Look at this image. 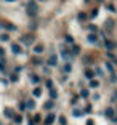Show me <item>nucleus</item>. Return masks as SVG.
I'll use <instances>...</instances> for the list:
<instances>
[{
  "mask_svg": "<svg viewBox=\"0 0 117 125\" xmlns=\"http://www.w3.org/2000/svg\"><path fill=\"white\" fill-rule=\"evenodd\" d=\"M56 62H58L56 56H55V55H53V56H50V59H48V64H50V66H56Z\"/></svg>",
  "mask_w": 117,
  "mask_h": 125,
  "instance_id": "2eb2a0df",
  "label": "nucleus"
},
{
  "mask_svg": "<svg viewBox=\"0 0 117 125\" xmlns=\"http://www.w3.org/2000/svg\"><path fill=\"white\" fill-rule=\"evenodd\" d=\"M26 104H27V109H35V101H34V99H27V101H26Z\"/></svg>",
  "mask_w": 117,
  "mask_h": 125,
  "instance_id": "9b49d317",
  "label": "nucleus"
},
{
  "mask_svg": "<svg viewBox=\"0 0 117 125\" xmlns=\"http://www.w3.org/2000/svg\"><path fill=\"white\" fill-rule=\"evenodd\" d=\"M96 40H98V39H96V35H95V34H90V35H88V42H92V43H95Z\"/></svg>",
  "mask_w": 117,
  "mask_h": 125,
  "instance_id": "a878e982",
  "label": "nucleus"
},
{
  "mask_svg": "<svg viewBox=\"0 0 117 125\" xmlns=\"http://www.w3.org/2000/svg\"><path fill=\"white\" fill-rule=\"evenodd\" d=\"M77 18H79V21H85V19H87V15H85L84 11H80V13L77 15Z\"/></svg>",
  "mask_w": 117,
  "mask_h": 125,
  "instance_id": "b1692460",
  "label": "nucleus"
},
{
  "mask_svg": "<svg viewBox=\"0 0 117 125\" xmlns=\"http://www.w3.org/2000/svg\"><path fill=\"white\" fill-rule=\"evenodd\" d=\"M0 59H5V52H3L2 47H0Z\"/></svg>",
  "mask_w": 117,
  "mask_h": 125,
  "instance_id": "f704fd0d",
  "label": "nucleus"
},
{
  "mask_svg": "<svg viewBox=\"0 0 117 125\" xmlns=\"http://www.w3.org/2000/svg\"><path fill=\"white\" fill-rule=\"evenodd\" d=\"M53 107H55V101H53V99H48L47 103L43 104V109H45V111H51Z\"/></svg>",
  "mask_w": 117,
  "mask_h": 125,
  "instance_id": "423d86ee",
  "label": "nucleus"
},
{
  "mask_svg": "<svg viewBox=\"0 0 117 125\" xmlns=\"http://www.w3.org/2000/svg\"><path fill=\"white\" fill-rule=\"evenodd\" d=\"M107 10H109V11H116V8H114L112 5H107Z\"/></svg>",
  "mask_w": 117,
  "mask_h": 125,
  "instance_id": "c03bdc74",
  "label": "nucleus"
},
{
  "mask_svg": "<svg viewBox=\"0 0 117 125\" xmlns=\"http://www.w3.org/2000/svg\"><path fill=\"white\" fill-rule=\"evenodd\" d=\"M106 48L111 52V50H114V48H116V43H112V42H109V40H107V42H106Z\"/></svg>",
  "mask_w": 117,
  "mask_h": 125,
  "instance_id": "4be33fe9",
  "label": "nucleus"
},
{
  "mask_svg": "<svg viewBox=\"0 0 117 125\" xmlns=\"http://www.w3.org/2000/svg\"><path fill=\"white\" fill-rule=\"evenodd\" d=\"M85 2H90V0H85Z\"/></svg>",
  "mask_w": 117,
  "mask_h": 125,
  "instance_id": "de8ad7c7",
  "label": "nucleus"
},
{
  "mask_svg": "<svg viewBox=\"0 0 117 125\" xmlns=\"http://www.w3.org/2000/svg\"><path fill=\"white\" fill-rule=\"evenodd\" d=\"M107 56H109V59H114V62H116V61H117V59H116V56H114V55H112V53H111V52H109V53H107Z\"/></svg>",
  "mask_w": 117,
  "mask_h": 125,
  "instance_id": "ea45409f",
  "label": "nucleus"
},
{
  "mask_svg": "<svg viewBox=\"0 0 117 125\" xmlns=\"http://www.w3.org/2000/svg\"><path fill=\"white\" fill-rule=\"evenodd\" d=\"M11 52H13V53H16V55H21V52H22V50H21V47H19L18 43H11Z\"/></svg>",
  "mask_w": 117,
  "mask_h": 125,
  "instance_id": "0eeeda50",
  "label": "nucleus"
},
{
  "mask_svg": "<svg viewBox=\"0 0 117 125\" xmlns=\"http://www.w3.org/2000/svg\"><path fill=\"white\" fill-rule=\"evenodd\" d=\"M0 72H5V59H0Z\"/></svg>",
  "mask_w": 117,
  "mask_h": 125,
  "instance_id": "bb28decb",
  "label": "nucleus"
},
{
  "mask_svg": "<svg viewBox=\"0 0 117 125\" xmlns=\"http://www.w3.org/2000/svg\"><path fill=\"white\" fill-rule=\"evenodd\" d=\"M66 40L69 42V43H74V40H72V37H71V35H66Z\"/></svg>",
  "mask_w": 117,
  "mask_h": 125,
  "instance_id": "a19ab883",
  "label": "nucleus"
},
{
  "mask_svg": "<svg viewBox=\"0 0 117 125\" xmlns=\"http://www.w3.org/2000/svg\"><path fill=\"white\" fill-rule=\"evenodd\" d=\"M32 39H34L32 35H26V37H22L21 40H22V42H32Z\"/></svg>",
  "mask_w": 117,
  "mask_h": 125,
  "instance_id": "c85d7f7f",
  "label": "nucleus"
},
{
  "mask_svg": "<svg viewBox=\"0 0 117 125\" xmlns=\"http://www.w3.org/2000/svg\"><path fill=\"white\" fill-rule=\"evenodd\" d=\"M116 114H117V112H116V109H114V107H106V111H104V115H106L107 119H112Z\"/></svg>",
  "mask_w": 117,
  "mask_h": 125,
  "instance_id": "7ed1b4c3",
  "label": "nucleus"
},
{
  "mask_svg": "<svg viewBox=\"0 0 117 125\" xmlns=\"http://www.w3.org/2000/svg\"><path fill=\"white\" fill-rule=\"evenodd\" d=\"M8 2H13V0H8Z\"/></svg>",
  "mask_w": 117,
  "mask_h": 125,
  "instance_id": "09e8293b",
  "label": "nucleus"
},
{
  "mask_svg": "<svg viewBox=\"0 0 117 125\" xmlns=\"http://www.w3.org/2000/svg\"><path fill=\"white\" fill-rule=\"evenodd\" d=\"M106 67H107V71H109L111 74H114V66L111 64V62H106Z\"/></svg>",
  "mask_w": 117,
  "mask_h": 125,
  "instance_id": "cd10ccee",
  "label": "nucleus"
},
{
  "mask_svg": "<svg viewBox=\"0 0 117 125\" xmlns=\"http://www.w3.org/2000/svg\"><path fill=\"white\" fill-rule=\"evenodd\" d=\"M55 120H56V114L55 112H48L47 117H45V125H51Z\"/></svg>",
  "mask_w": 117,
  "mask_h": 125,
  "instance_id": "f03ea898",
  "label": "nucleus"
},
{
  "mask_svg": "<svg viewBox=\"0 0 117 125\" xmlns=\"http://www.w3.org/2000/svg\"><path fill=\"white\" fill-rule=\"evenodd\" d=\"M10 80L11 82H18V75H16V74H11V75H10Z\"/></svg>",
  "mask_w": 117,
  "mask_h": 125,
  "instance_id": "2f4dec72",
  "label": "nucleus"
},
{
  "mask_svg": "<svg viewBox=\"0 0 117 125\" xmlns=\"http://www.w3.org/2000/svg\"><path fill=\"white\" fill-rule=\"evenodd\" d=\"M111 82H112V83H117V77L114 74H111Z\"/></svg>",
  "mask_w": 117,
  "mask_h": 125,
  "instance_id": "c9c22d12",
  "label": "nucleus"
},
{
  "mask_svg": "<svg viewBox=\"0 0 117 125\" xmlns=\"http://www.w3.org/2000/svg\"><path fill=\"white\" fill-rule=\"evenodd\" d=\"M0 26H2V24H0Z\"/></svg>",
  "mask_w": 117,
  "mask_h": 125,
  "instance_id": "603ef678",
  "label": "nucleus"
},
{
  "mask_svg": "<svg viewBox=\"0 0 117 125\" xmlns=\"http://www.w3.org/2000/svg\"><path fill=\"white\" fill-rule=\"evenodd\" d=\"M72 115H74V117H82V115H84V111L74 107V109H72Z\"/></svg>",
  "mask_w": 117,
  "mask_h": 125,
  "instance_id": "1a4fd4ad",
  "label": "nucleus"
},
{
  "mask_svg": "<svg viewBox=\"0 0 117 125\" xmlns=\"http://www.w3.org/2000/svg\"><path fill=\"white\" fill-rule=\"evenodd\" d=\"M27 125H35V122H34V119H29V122H27Z\"/></svg>",
  "mask_w": 117,
  "mask_h": 125,
  "instance_id": "a18cd8bd",
  "label": "nucleus"
},
{
  "mask_svg": "<svg viewBox=\"0 0 117 125\" xmlns=\"http://www.w3.org/2000/svg\"><path fill=\"white\" fill-rule=\"evenodd\" d=\"M116 101H117V92H116V95L111 98V103H116Z\"/></svg>",
  "mask_w": 117,
  "mask_h": 125,
  "instance_id": "79ce46f5",
  "label": "nucleus"
},
{
  "mask_svg": "<svg viewBox=\"0 0 117 125\" xmlns=\"http://www.w3.org/2000/svg\"><path fill=\"white\" fill-rule=\"evenodd\" d=\"M3 115L7 119H13V117H15V112H13L10 107H5V109H3Z\"/></svg>",
  "mask_w": 117,
  "mask_h": 125,
  "instance_id": "39448f33",
  "label": "nucleus"
},
{
  "mask_svg": "<svg viewBox=\"0 0 117 125\" xmlns=\"http://www.w3.org/2000/svg\"><path fill=\"white\" fill-rule=\"evenodd\" d=\"M34 52L35 53H42L43 52V45H37V47H34Z\"/></svg>",
  "mask_w": 117,
  "mask_h": 125,
  "instance_id": "393cba45",
  "label": "nucleus"
},
{
  "mask_svg": "<svg viewBox=\"0 0 117 125\" xmlns=\"http://www.w3.org/2000/svg\"><path fill=\"white\" fill-rule=\"evenodd\" d=\"M31 80H32V83H39V82H40V77L35 75V74H31Z\"/></svg>",
  "mask_w": 117,
  "mask_h": 125,
  "instance_id": "a211bd4d",
  "label": "nucleus"
},
{
  "mask_svg": "<svg viewBox=\"0 0 117 125\" xmlns=\"http://www.w3.org/2000/svg\"><path fill=\"white\" fill-rule=\"evenodd\" d=\"M13 122H15L16 125H19V124L22 122V115H21V114H16L15 117H13Z\"/></svg>",
  "mask_w": 117,
  "mask_h": 125,
  "instance_id": "4468645a",
  "label": "nucleus"
},
{
  "mask_svg": "<svg viewBox=\"0 0 117 125\" xmlns=\"http://www.w3.org/2000/svg\"><path fill=\"white\" fill-rule=\"evenodd\" d=\"M84 75L87 79H93V77H95V72H93V71H90V69H85L84 71Z\"/></svg>",
  "mask_w": 117,
  "mask_h": 125,
  "instance_id": "9d476101",
  "label": "nucleus"
},
{
  "mask_svg": "<svg viewBox=\"0 0 117 125\" xmlns=\"http://www.w3.org/2000/svg\"><path fill=\"white\" fill-rule=\"evenodd\" d=\"M88 29L92 31V32H96V26H93V24H90V26H88Z\"/></svg>",
  "mask_w": 117,
  "mask_h": 125,
  "instance_id": "58836bf2",
  "label": "nucleus"
},
{
  "mask_svg": "<svg viewBox=\"0 0 117 125\" xmlns=\"http://www.w3.org/2000/svg\"><path fill=\"white\" fill-rule=\"evenodd\" d=\"M98 2H103V0H98Z\"/></svg>",
  "mask_w": 117,
  "mask_h": 125,
  "instance_id": "8fccbe9b",
  "label": "nucleus"
},
{
  "mask_svg": "<svg viewBox=\"0 0 117 125\" xmlns=\"http://www.w3.org/2000/svg\"><path fill=\"white\" fill-rule=\"evenodd\" d=\"M0 40L2 42H8V35L7 34H0Z\"/></svg>",
  "mask_w": 117,
  "mask_h": 125,
  "instance_id": "7c9ffc66",
  "label": "nucleus"
},
{
  "mask_svg": "<svg viewBox=\"0 0 117 125\" xmlns=\"http://www.w3.org/2000/svg\"><path fill=\"white\" fill-rule=\"evenodd\" d=\"M34 122H35V124H39V122H40L42 120V117H40V114H35V115H34Z\"/></svg>",
  "mask_w": 117,
  "mask_h": 125,
  "instance_id": "c756f323",
  "label": "nucleus"
},
{
  "mask_svg": "<svg viewBox=\"0 0 117 125\" xmlns=\"http://www.w3.org/2000/svg\"><path fill=\"white\" fill-rule=\"evenodd\" d=\"M40 95H42V88H40V87L34 88V92H32V96H34V98H39Z\"/></svg>",
  "mask_w": 117,
  "mask_h": 125,
  "instance_id": "ddd939ff",
  "label": "nucleus"
},
{
  "mask_svg": "<svg viewBox=\"0 0 117 125\" xmlns=\"http://www.w3.org/2000/svg\"><path fill=\"white\" fill-rule=\"evenodd\" d=\"M109 120H111V122H112V124H117V114H116V115H114V117H112V119H109Z\"/></svg>",
  "mask_w": 117,
  "mask_h": 125,
  "instance_id": "37998d69",
  "label": "nucleus"
},
{
  "mask_svg": "<svg viewBox=\"0 0 117 125\" xmlns=\"http://www.w3.org/2000/svg\"><path fill=\"white\" fill-rule=\"evenodd\" d=\"M58 120H59V124H61V125H67V119L64 117V115H59Z\"/></svg>",
  "mask_w": 117,
  "mask_h": 125,
  "instance_id": "412c9836",
  "label": "nucleus"
},
{
  "mask_svg": "<svg viewBox=\"0 0 117 125\" xmlns=\"http://www.w3.org/2000/svg\"><path fill=\"white\" fill-rule=\"evenodd\" d=\"M80 96H82V98H88V96H90V92H88L87 88H84V90L80 92Z\"/></svg>",
  "mask_w": 117,
  "mask_h": 125,
  "instance_id": "5701e85b",
  "label": "nucleus"
},
{
  "mask_svg": "<svg viewBox=\"0 0 117 125\" xmlns=\"http://www.w3.org/2000/svg\"><path fill=\"white\" fill-rule=\"evenodd\" d=\"M92 111H93V106H92V104H90V103H88L87 106L84 107V114H90Z\"/></svg>",
  "mask_w": 117,
  "mask_h": 125,
  "instance_id": "dca6fc26",
  "label": "nucleus"
},
{
  "mask_svg": "<svg viewBox=\"0 0 117 125\" xmlns=\"http://www.w3.org/2000/svg\"><path fill=\"white\" fill-rule=\"evenodd\" d=\"M90 87H92V88H98V87H99V82L95 80V79H92V80H90Z\"/></svg>",
  "mask_w": 117,
  "mask_h": 125,
  "instance_id": "6ab92c4d",
  "label": "nucleus"
},
{
  "mask_svg": "<svg viewBox=\"0 0 117 125\" xmlns=\"http://www.w3.org/2000/svg\"><path fill=\"white\" fill-rule=\"evenodd\" d=\"M77 101H79V96H72V99H71V104H77Z\"/></svg>",
  "mask_w": 117,
  "mask_h": 125,
  "instance_id": "473e14b6",
  "label": "nucleus"
},
{
  "mask_svg": "<svg viewBox=\"0 0 117 125\" xmlns=\"http://www.w3.org/2000/svg\"><path fill=\"white\" fill-rule=\"evenodd\" d=\"M0 24H2L7 31H16V26L11 24V22H8V21H0Z\"/></svg>",
  "mask_w": 117,
  "mask_h": 125,
  "instance_id": "20e7f679",
  "label": "nucleus"
},
{
  "mask_svg": "<svg viewBox=\"0 0 117 125\" xmlns=\"http://www.w3.org/2000/svg\"><path fill=\"white\" fill-rule=\"evenodd\" d=\"M37 11H39V7H37L35 2H29V3L26 5V13H27V16L34 18V16L37 15Z\"/></svg>",
  "mask_w": 117,
  "mask_h": 125,
  "instance_id": "f257e3e1",
  "label": "nucleus"
},
{
  "mask_svg": "<svg viewBox=\"0 0 117 125\" xmlns=\"http://www.w3.org/2000/svg\"><path fill=\"white\" fill-rule=\"evenodd\" d=\"M96 15H98V10H93V11H92V16H93V18H95Z\"/></svg>",
  "mask_w": 117,
  "mask_h": 125,
  "instance_id": "49530a36",
  "label": "nucleus"
},
{
  "mask_svg": "<svg viewBox=\"0 0 117 125\" xmlns=\"http://www.w3.org/2000/svg\"><path fill=\"white\" fill-rule=\"evenodd\" d=\"M64 72H66V74L71 72V64H66V66H64Z\"/></svg>",
  "mask_w": 117,
  "mask_h": 125,
  "instance_id": "72a5a7b5",
  "label": "nucleus"
},
{
  "mask_svg": "<svg viewBox=\"0 0 117 125\" xmlns=\"http://www.w3.org/2000/svg\"><path fill=\"white\" fill-rule=\"evenodd\" d=\"M85 125H95V120H93V119H88V120L85 122Z\"/></svg>",
  "mask_w": 117,
  "mask_h": 125,
  "instance_id": "e433bc0d",
  "label": "nucleus"
},
{
  "mask_svg": "<svg viewBox=\"0 0 117 125\" xmlns=\"http://www.w3.org/2000/svg\"><path fill=\"white\" fill-rule=\"evenodd\" d=\"M45 87H47L48 90H51V88H55V87H53V80H51V79H48V80L45 82Z\"/></svg>",
  "mask_w": 117,
  "mask_h": 125,
  "instance_id": "aec40b11",
  "label": "nucleus"
},
{
  "mask_svg": "<svg viewBox=\"0 0 117 125\" xmlns=\"http://www.w3.org/2000/svg\"><path fill=\"white\" fill-rule=\"evenodd\" d=\"M116 112H117V107H116Z\"/></svg>",
  "mask_w": 117,
  "mask_h": 125,
  "instance_id": "3c124183",
  "label": "nucleus"
},
{
  "mask_svg": "<svg viewBox=\"0 0 117 125\" xmlns=\"http://www.w3.org/2000/svg\"><path fill=\"white\" fill-rule=\"evenodd\" d=\"M18 107H19V111H21V112H24V111L27 109V104H26V101H21V103L18 104Z\"/></svg>",
  "mask_w": 117,
  "mask_h": 125,
  "instance_id": "f3484780",
  "label": "nucleus"
},
{
  "mask_svg": "<svg viewBox=\"0 0 117 125\" xmlns=\"http://www.w3.org/2000/svg\"><path fill=\"white\" fill-rule=\"evenodd\" d=\"M61 55H63V58H71V52L67 50V48H64V47H61Z\"/></svg>",
  "mask_w": 117,
  "mask_h": 125,
  "instance_id": "6e6552de",
  "label": "nucleus"
},
{
  "mask_svg": "<svg viewBox=\"0 0 117 125\" xmlns=\"http://www.w3.org/2000/svg\"><path fill=\"white\" fill-rule=\"evenodd\" d=\"M48 92H50V99H53V101H55V99L58 98V92H56L55 88H51V90H48Z\"/></svg>",
  "mask_w": 117,
  "mask_h": 125,
  "instance_id": "f8f14e48",
  "label": "nucleus"
},
{
  "mask_svg": "<svg viewBox=\"0 0 117 125\" xmlns=\"http://www.w3.org/2000/svg\"><path fill=\"white\" fill-rule=\"evenodd\" d=\"M72 52L74 53H79V52H80V48L77 47V45H74V47H72Z\"/></svg>",
  "mask_w": 117,
  "mask_h": 125,
  "instance_id": "4c0bfd02",
  "label": "nucleus"
}]
</instances>
